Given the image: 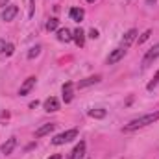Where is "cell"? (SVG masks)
I'll list each match as a JSON object with an SVG mask.
<instances>
[{
  "label": "cell",
  "mask_w": 159,
  "mask_h": 159,
  "mask_svg": "<svg viewBox=\"0 0 159 159\" xmlns=\"http://www.w3.org/2000/svg\"><path fill=\"white\" fill-rule=\"evenodd\" d=\"M157 119H159V111H156V113H148V115H143V117H139V119H133L131 122H128V124L124 126V131H133V129L144 128V126H148V124H154Z\"/></svg>",
  "instance_id": "1"
},
{
  "label": "cell",
  "mask_w": 159,
  "mask_h": 159,
  "mask_svg": "<svg viewBox=\"0 0 159 159\" xmlns=\"http://www.w3.org/2000/svg\"><path fill=\"white\" fill-rule=\"evenodd\" d=\"M76 137H78V129H76V128H72V129H67V131H63V133L56 135V137L52 139V144L59 146V144L70 143V141H72V139H76Z\"/></svg>",
  "instance_id": "2"
},
{
  "label": "cell",
  "mask_w": 159,
  "mask_h": 159,
  "mask_svg": "<svg viewBox=\"0 0 159 159\" xmlns=\"http://www.w3.org/2000/svg\"><path fill=\"white\" fill-rule=\"evenodd\" d=\"M35 81H37V78H35V76L26 78V80H24V83L20 85V89H19V94H20V96H26V94L32 91V87L35 85Z\"/></svg>",
  "instance_id": "3"
},
{
  "label": "cell",
  "mask_w": 159,
  "mask_h": 159,
  "mask_svg": "<svg viewBox=\"0 0 159 159\" xmlns=\"http://www.w3.org/2000/svg\"><path fill=\"white\" fill-rule=\"evenodd\" d=\"M124 54H126V48H115V50L107 56V65H115V63H119L120 59L124 57Z\"/></svg>",
  "instance_id": "4"
},
{
  "label": "cell",
  "mask_w": 159,
  "mask_h": 159,
  "mask_svg": "<svg viewBox=\"0 0 159 159\" xmlns=\"http://www.w3.org/2000/svg\"><path fill=\"white\" fill-rule=\"evenodd\" d=\"M83 156H85V143L80 141L78 144H76V148L70 154H67V159H81Z\"/></svg>",
  "instance_id": "5"
},
{
  "label": "cell",
  "mask_w": 159,
  "mask_h": 159,
  "mask_svg": "<svg viewBox=\"0 0 159 159\" xmlns=\"http://www.w3.org/2000/svg\"><path fill=\"white\" fill-rule=\"evenodd\" d=\"M19 13V7L17 6H6L4 7V11H2V20H6V22H9V20H13L15 19V15Z\"/></svg>",
  "instance_id": "6"
},
{
  "label": "cell",
  "mask_w": 159,
  "mask_h": 159,
  "mask_svg": "<svg viewBox=\"0 0 159 159\" xmlns=\"http://www.w3.org/2000/svg\"><path fill=\"white\" fill-rule=\"evenodd\" d=\"M57 109H59V100H57L56 96H50V98L44 100V111L54 113V111H57Z\"/></svg>",
  "instance_id": "7"
},
{
  "label": "cell",
  "mask_w": 159,
  "mask_h": 159,
  "mask_svg": "<svg viewBox=\"0 0 159 159\" xmlns=\"http://www.w3.org/2000/svg\"><path fill=\"white\" fill-rule=\"evenodd\" d=\"M15 146H17V139H15V137H9V139L2 144V148H0V150H2V154H4V156H9V154L15 150Z\"/></svg>",
  "instance_id": "8"
},
{
  "label": "cell",
  "mask_w": 159,
  "mask_h": 159,
  "mask_svg": "<svg viewBox=\"0 0 159 159\" xmlns=\"http://www.w3.org/2000/svg\"><path fill=\"white\" fill-rule=\"evenodd\" d=\"M72 89H74V85L70 83V81H67L65 85H63V100H65V104H70L72 102Z\"/></svg>",
  "instance_id": "9"
},
{
  "label": "cell",
  "mask_w": 159,
  "mask_h": 159,
  "mask_svg": "<svg viewBox=\"0 0 159 159\" xmlns=\"http://www.w3.org/2000/svg\"><path fill=\"white\" fill-rule=\"evenodd\" d=\"M54 129H56V124L48 122V124L41 126L39 129H35V137H44V135H48V133H50V131H54Z\"/></svg>",
  "instance_id": "10"
},
{
  "label": "cell",
  "mask_w": 159,
  "mask_h": 159,
  "mask_svg": "<svg viewBox=\"0 0 159 159\" xmlns=\"http://www.w3.org/2000/svg\"><path fill=\"white\" fill-rule=\"evenodd\" d=\"M100 80H102L100 76H89V78H85V80H80L78 89H85V87H89V85H94V83H98Z\"/></svg>",
  "instance_id": "11"
},
{
  "label": "cell",
  "mask_w": 159,
  "mask_h": 159,
  "mask_svg": "<svg viewBox=\"0 0 159 159\" xmlns=\"http://www.w3.org/2000/svg\"><path fill=\"white\" fill-rule=\"evenodd\" d=\"M157 57H159V43L154 46V48H150V50H148V54H146V57H144V61H143V63H144V65H148L150 61H154V59H157Z\"/></svg>",
  "instance_id": "12"
},
{
  "label": "cell",
  "mask_w": 159,
  "mask_h": 159,
  "mask_svg": "<svg viewBox=\"0 0 159 159\" xmlns=\"http://www.w3.org/2000/svg\"><path fill=\"white\" fill-rule=\"evenodd\" d=\"M57 39L61 41V43H70V41H72V34H70V30H67V28H59V30H57Z\"/></svg>",
  "instance_id": "13"
},
{
  "label": "cell",
  "mask_w": 159,
  "mask_h": 159,
  "mask_svg": "<svg viewBox=\"0 0 159 159\" xmlns=\"http://www.w3.org/2000/svg\"><path fill=\"white\" fill-rule=\"evenodd\" d=\"M137 39V30H128L126 34H124V39H122V43H124V48H128L133 41Z\"/></svg>",
  "instance_id": "14"
},
{
  "label": "cell",
  "mask_w": 159,
  "mask_h": 159,
  "mask_svg": "<svg viewBox=\"0 0 159 159\" xmlns=\"http://www.w3.org/2000/svg\"><path fill=\"white\" fill-rule=\"evenodd\" d=\"M72 39L76 41L78 46H83V44H85V32H83L81 28L74 30V32H72Z\"/></svg>",
  "instance_id": "15"
},
{
  "label": "cell",
  "mask_w": 159,
  "mask_h": 159,
  "mask_svg": "<svg viewBox=\"0 0 159 159\" xmlns=\"http://www.w3.org/2000/svg\"><path fill=\"white\" fill-rule=\"evenodd\" d=\"M83 15H85V11H83L81 7H72V9H70V19L76 20V22H81Z\"/></svg>",
  "instance_id": "16"
},
{
  "label": "cell",
  "mask_w": 159,
  "mask_h": 159,
  "mask_svg": "<svg viewBox=\"0 0 159 159\" xmlns=\"http://www.w3.org/2000/svg\"><path fill=\"white\" fill-rule=\"evenodd\" d=\"M89 117H93V119H104V117H106V109H102V107L91 109V111H89Z\"/></svg>",
  "instance_id": "17"
},
{
  "label": "cell",
  "mask_w": 159,
  "mask_h": 159,
  "mask_svg": "<svg viewBox=\"0 0 159 159\" xmlns=\"http://www.w3.org/2000/svg\"><path fill=\"white\" fill-rule=\"evenodd\" d=\"M57 26H59V20L54 17V19H50L48 22H46V30L48 32H54V30H57Z\"/></svg>",
  "instance_id": "18"
},
{
  "label": "cell",
  "mask_w": 159,
  "mask_h": 159,
  "mask_svg": "<svg viewBox=\"0 0 159 159\" xmlns=\"http://www.w3.org/2000/svg\"><path fill=\"white\" fill-rule=\"evenodd\" d=\"M41 54V46L37 44V46H32L30 48V52H28V59H34V57H37Z\"/></svg>",
  "instance_id": "19"
},
{
  "label": "cell",
  "mask_w": 159,
  "mask_h": 159,
  "mask_svg": "<svg viewBox=\"0 0 159 159\" xmlns=\"http://www.w3.org/2000/svg\"><path fill=\"white\" fill-rule=\"evenodd\" d=\"M157 83H159V70H157V72H156V76L152 78V81H150V83L146 85V89H148V91H152L154 87H157Z\"/></svg>",
  "instance_id": "20"
},
{
  "label": "cell",
  "mask_w": 159,
  "mask_h": 159,
  "mask_svg": "<svg viewBox=\"0 0 159 159\" xmlns=\"http://www.w3.org/2000/svg\"><path fill=\"white\" fill-rule=\"evenodd\" d=\"M150 35H152V30H146V32H144V34H143V35H141V37L137 39V43H139V44H143L144 41L150 39Z\"/></svg>",
  "instance_id": "21"
},
{
  "label": "cell",
  "mask_w": 159,
  "mask_h": 159,
  "mask_svg": "<svg viewBox=\"0 0 159 159\" xmlns=\"http://www.w3.org/2000/svg\"><path fill=\"white\" fill-rule=\"evenodd\" d=\"M89 37H91V39H98V37H100V34H98V30H94V28H93V30L89 32Z\"/></svg>",
  "instance_id": "22"
},
{
  "label": "cell",
  "mask_w": 159,
  "mask_h": 159,
  "mask_svg": "<svg viewBox=\"0 0 159 159\" xmlns=\"http://www.w3.org/2000/svg\"><path fill=\"white\" fill-rule=\"evenodd\" d=\"M13 50H15V46H13V44H6V50H4V52H6L7 56H11V54H13Z\"/></svg>",
  "instance_id": "23"
},
{
  "label": "cell",
  "mask_w": 159,
  "mask_h": 159,
  "mask_svg": "<svg viewBox=\"0 0 159 159\" xmlns=\"http://www.w3.org/2000/svg\"><path fill=\"white\" fill-rule=\"evenodd\" d=\"M34 6H35V2L30 0V11H28V17H34Z\"/></svg>",
  "instance_id": "24"
},
{
  "label": "cell",
  "mask_w": 159,
  "mask_h": 159,
  "mask_svg": "<svg viewBox=\"0 0 159 159\" xmlns=\"http://www.w3.org/2000/svg\"><path fill=\"white\" fill-rule=\"evenodd\" d=\"M4 50H6V41L0 39V52H4Z\"/></svg>",
  "instance_id": "25"
},
{
  "label": "cell",
  "mask_w": 159,
  "mask_h": 159,
  "mask_svg": "<svg viewBox=\"0 0 159 159\" xmlns=\"http://www.w3.org/2000/svg\"><path fill=\"white\" fill-rule=\"evenodd\" d=\"M7 2H9V0H0V7H6V6H7Z\"/></svg>",
  "instance_id": "26"
},
{
  "label": "cell",
  "mask_w": 159,
  "mask_h": 159,
  "mask_svg": "<svg viewBox=\"0 0 159 159\" xmlns=\"http://www.w3.org/2000/svg\"><path fill=\"white\" fill-rule=\"evenodd\" d=\"M48 159H61V156H59V154H54L52 157H48Z\"/></svg>",
  "instance_id": "27"
},
{
  "label": "cell",
  "mask_w": 159,
  "mask_h": 159,
  "mask_svg": "<svg viewBox=\"0 0 159 159\" xmlns=\"http://www.w3.org/2000/svg\"><path fill=\"white\" fill-rule=\"evenodd\" d=\"M146 4H156V0H146Z\"/></svg>",
  "instance_id": "28"
},
{
  "label": "cell",
  "mask_w": 159,
  "mask_h": 159,
  "mask_svg": "<svg viewBox=\"0 0 159 159\" xmlns=\"http://www.w3.org/2000/svg\"><path fill=\"white\" fill-rule=\"evenodd\" d=\"M87 2H94V0H87Z\"/></svg>",
  "instance_id": "29"
}]
</instances>
